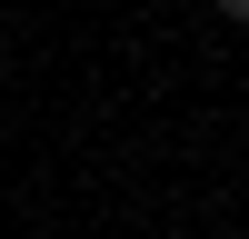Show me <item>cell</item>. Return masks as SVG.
Instances as JSON below:
<instances>
[{
    "instance_id": "obj_1",
    "label": "cell",
    "mask_w": 249,
    "mask_h": 239,
    "mask_svg": "<svg viewBox=\"0 0 249 239\" xmlns=\"http://www.w3.org/2000/svg\"><path fill=\"white\" fill-rule=\"evenodd\" d=\"M219 20H249V0H219Z\"/></svg>"
},
{
    "instance_id": "obj_2",
    "label": "cell",
    "mask_w": 249,
    "mask_h": 239,
    "mask_svg": "<svg viewBox=\"0 0 249 239\" xmlns=\"http://www.w3.org/2000/svg\"><path fill=\"white\" fill-rule=\"evenodd\" d=\"M239 239H249V219H239Z\"/></svg>"
}]
</instances>
